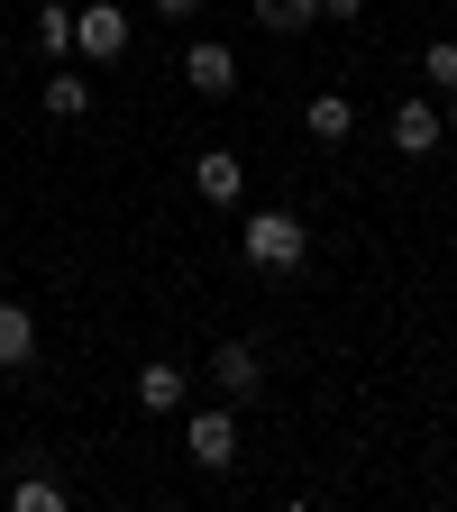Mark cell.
I'll use <instances>...</instances> for the list:
<instances>
[{
    "label": "cell",
    "instance_id": "15",
    "mask_svg": "<svg viewBox=\"0 0 457 512\" xmlns=\"http://www.w3.org/2000/svg\"><path fill=\"white\" fill-rule=\"evenodd\" d=\"M421 74H430L439 92H457V37H430V55H421Z\"/></svg>",
    "mask_w": 457,
    "mask_h": 512
},
{
    "label": "cell",
    "instance_id": "13",
    "mask_svg": "<svg viewBox=\"0 0 457 512\" xmlns=\"http://www.w3.org/2000/svg\"><path fill=\"white\" fill-rule=\"evenodd\" d=\"M37 46L46 55H74V0H46V10H37Z\"/></svg>",
    "mask_w": 457,
    "mask_h": 512
},
{
    "label": "cell",
    "instance_id": "4",
    "mask_svg": "<svg viewBox=\"0 0 457 512\" xmlns=\"http://www.w3.org/2000/svg\"><path fill=\"white\" fill-rule=\"evenodd\" d=\"M211 384H220V403H247L256 384H266V357H256L247 339H220V357H211Z\"/></svg>",
    "mask_w": 457,
    "mask_h": 512
},
{
    "label": "cell",
    "instance_id": "3",
    "mask_svg": "<svg viewBox=\"0 0 457 512\" xmlns=\"http://www.w3.org/2000/svg\"><path fill=\"white\" fill-rule=\"evenodd\" d=\"M74 46H83L92 64H119V55H128V10H110V0H83V10H74Z\"/></svg>",
    "mask_w": 457,
    "mask_h": 512
},
{
    "label": "cell",
    "instance_id": "16",
    "mask_svg": "<svg viewBox=\"0 0 457 512\" xmlns=\"http://www.w3.org/2000/svg\"><path fill=\"white\" fill-rule=\"evenodd\" d=\"M320 19H339V28H348V19H366V0H320Z\"/></svg>",
    "mask_w": 457,
    "mask_h": 512
},
{
    "label": "cell",
    "instance_id": "2",
    "mask_svg": "<svg viewBox=\"0 0 457 512\" xmlns=\"http://www.w3.org/2000/svg\"><path fill=\"white\" fill-rule=\"evenodd\" d=\"M183 458H192V467H211V476L238 458V421H229V403H211V412H192V421H183Z\"/></svg>",
    "mask_w": 457,
    "mask_h": 512
},
{
    "label": "cell",
    "instance_id": "12",
    "mask_svg": "<svg viewBox=\"0 0 457 512\" xmlns=\"http://www.w3.org/2000/svg\"><path fill=\"white\" fill-rule=\"evenodd\" d=\"M348 128H357V110H348L339 92H320V101H311V138H320V147H339Z\"/></svg>",
    "mask_w": 457,
    "mask_h": 512
},
{
    "label": "cell",
    "instance_id": "6",
    "mask_svg": "<svg viewBox=\"0 0 457 512\" xmlns=\"http://www.w3.org/2000/svg\"><path fill=\"white\" fill-rule=\"evenodd\" d=\"M192 192H202V202H220V211H229L238 192H247V165H238V156H220V147H211V156H192Z\"/></svg>",
    "mask_w": 457,
    "mask_h": 512
},
{
    "label": "cell",
    "instance_id": "17",
    "mask_svg": "<svg viewBox=\"0 0 457 512\" xmlns=\"http://www.w3.org/2000/svg\"><path fill=\"white\" fill-rule=\"evenodd\" d=\"M147 10H156V19H192V10H202V0H147Z\"/></svg>",
    "mask_w": 457,
    "mask_h": 512
},
{
    "label": "cell",
    "instance_id": "7",
    "mask_svg": "<svg viewBox=\"0 0 457 512\" xmlns=\"http://www.w3.org/2000/svg\"><path fill=\"white\" fill-rule=\"evenodd\" d=\"M37 357V311L28 302H0V375H19Z\"/></svg>",
    "mask_w": 457,
    "mask_h": 512
},
{
    "label": "cell",
    "instance_id": "1",
    "mask_svg": "<svg viewBox=\"0 0 457 512\" xmlns=\"http://www.w3.org/2000/svg\"><path fill=\"white\" fill-rule=\"evenodd\" d=\"M238 247H247V266H256V275H293L302 256H311V229H302L293 211H256V220L238 229Z\"/></svg>",
    "mask_w": 457,
    "mask_h": 512
},
{
    "label": "cell",
    "instance_id": "8",
    "mask_svg": "<svg viewBox=\"0 0 457 512\" xmlns=\"http://www.w3.org/2000/svg\"><path fill=\"white\" fill-rule=\"evenodd\" d=\"M394 147L403 156H439V101H403L394 110Z\"/></svg>",
    "mask_w": 457,
    "mask_h": 512
},
{
    "label": "cell",
    "instance_id": "11",
    "mask_svg": "<svg viewBox=\"0 0 457 512\" xmlns=\"http://www.w3.org/2000/svg\"><path fill=\"white\" fill-rule=\"evenodd\" d=\"M320 19V0H256V28H275V37H302Z\"/></svg>",
    "mask_w": 457,
    "mask_h": 512
},
{
    "label": "cell",
    "instance_id": "10",
    "mask_svg": "<svg viewBox=\"0 0 457 512\" xmlns=\"http://www.w3.org/2000/svg\"><path fill=\"white\" fill-rule=\"evenodd\" d=\"M92 110V83L74 74V64H64V74H46V119H83Z\"/></svg>",
    "mask_w": 457,
    "mask_h": 512
},
{
    "label": "cell",
    "instance_id": "18",
    "mask_svg": "<svg viewBox=\"0 0 457 512\" xmlns=\"http://www.w3.org/2000/svg\"><path fill=\"white\" fill-rule=\"evenodd\" d=\"M448 138H457V101H448Z\"/></svg>",
    "mask_w": 457,
    "mask_h": 512
},
{
    "label": "cell",
    "instance_id": "14",
    "mask_svg": "<svg viewBox=\"0 0 457 512\" xmlns=\"http://www.w3.org/2000/svg\"><path fill=\"white\" fill-rule=\"evenodd\" d=\"M10 512H64V485L28 476V485H10Z\"/></svg>",
    "mask_w": 457,
    "mask_h": 512
},
{
    "label": "cell",
    "instance_id": "9",
    "mask_svg": "<svg viewBox=\"0 0 457 512\" xmlns=\"http://www.w3.org/2000/svg\"><path fill=\"white\" fill-rule=\"evenodd\" d=\"M183 384H192V375H183V366H165V357H156V366H147V375H138V403H147V412H183Z\"/></svg>",
    "mask_w": 457,
    "mask_h": 512
},
{
    "label": "cell",
    "instance_id": "5",
    "mask_svg": "<svg viewBox=\"0 0 457 512\" xmlns=\"http://www.w3.org/2000/svg\"><path fill=\"white\" fill-rule=\"evenodd\" d=\"M183 83H192V92H211V101H229V92H238V55L202 37V46L183 55Z\"/></svg>",
    "mask_w": 457,
    "mask_h": 512
}]
</instances>
